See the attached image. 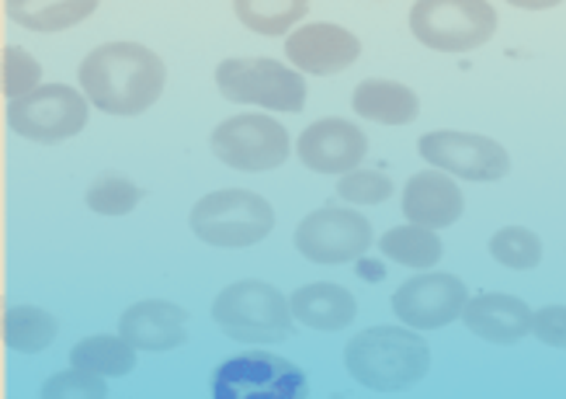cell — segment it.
Masks as SVG:
<instances>
[{
    "label": "cell",
    "mask_w": 566,
    "mask_h": 399,
    "mask_svg": "<svg viewBox=\"0 0 566 399\" xmlns=\"http://www.w3.org/2000/svg\"><path fill=\"white\" fill-rule=\"evenodd\" d=\"M285 56L292 70L334 77V73H344L361 56V39L352 29H340V24L331 21L303 24L285 39Z\"/></svg>",
    "instance_id": "cell-14"
},
{
    "label": "cell",
    "mask_w": 566,
    "mask_h": 399,
    "mask_svg": "<svg viewBox=\"0 0 566 399\" xmlns=\"http://www.w3.org/2000/svg\"><path fill=\"white\" fill-rule=\"evenodd\" d=\"M4 11L32 32H63L87 21L97 11V0H4Z\"/></svg>",
    "instance_id": "cell-20"
},
{
    "label": "cell",
    "mask_w": 566,
    "mask_h": 399,
    "mask_svg": "<svg viewBox=\"0 0 566 399\" xmlns=\"http://www.w3.org/2000/svg\"><path fill=\"white\" fill-rule=\"evenodd\" d=\"M306 371L272 351H243L212 371V399H306Z\"/></svg>",
    "instance_id": "cell-7"
},
{
    "label": "cell",
    "mask_w": 566,
    "mask_h": 399,
    "mask_svg": "<svg viewBox=\"0 0 566 399\" xmlns=\"http://www.w3.org/2000/svg\"><path fill=\"white\" fill-rule=\"evenodd\" d=\"M70 368L91 371V376H102V379L129 376L136 368V347L122 334H94V337H84L81 344H73Z\"/></svg>",
    "instance_id": "cell-21"
},
{
    "label": "cell",
    "mask_w": 566,
    "mask_h": 399,
    "mask_svg": "<svg viewBox=\"0 0 566 399\" xmlns=\"http://www.w3.org/2000/svg\"><path fill=\"white\" fill-rule=\"evenodd\" d=\"M373 246V227L355 209L331 206L310 212L295 230V251L310 264H348Z\"/></svg>",
    "instance_id": "cell-11"
},
{
    "label": "cell",
    "mask_w": 566,
    "mask_h": 399,
    "mask_svg": "<svg viewBox=\"0 0 566 399\" xmlns=\"http://www.w3.org/2000/svg\"><path fill=\"white\" fill-rule=\"evenodd\" d=\"M8 126L42 146L66 143L87 126V97L66 84H42L35 94L8 105Z\"/></svg>",
    "instance_id": "cell-9"
},
{
    "label": "cell",
    "mask_w": 566,
    "mask_h": 399,
    "mask_svg": "<svg viewBox=\"0 0 566 399\" xmlns=\"http://www.w3.org/2000/svg\"><path fill=\"white\" fill-rule=\"evenodd\" d=\"M209 149L219 164L261 174V170H275L289 160L292 139L282 122H275L272 115H233L212 129Z\"/></svg>",
    "instance_id": "cell-8"
},
{
    "label": "cell",
    "mask_w": 566,
    "mask_h": 399,
    "mask_svg": "<svg viewBox=\"0 0 566 399\" xmlns=\"http://www.w3.org/2000/svg\"><path fill=\"white\" fill-rule=\"evenodd\" d=\"M212 319L230 340L240 344H282L295 330L292 303L272 282L240 279L212 298Z\"/></svg>",
    "instance_id": "cell-3"
},
{
    "label": "cell",
    "mask_w": 566,
    "mask_h": 399,
    "mask_svg": "<svg viewBox=\"0 0 566 399\" xmlns=\"http://www.w3.org/2000/svg\"><path fill=\"white\" fill-rule=\"evenodd\" d=\"M421 154L434 170L462 181H501L511 170L507 149L480 133H459V129H438L417 143Z\"/></svg>",
    "instance_id": "cell-10"
},
{
    "label": "cell",
    "mask_w": 566,
    "mask_h": 399,
    "mask_svg": "<svg viewBox=\"0 0 566 399\" xmlns=\"http://www.w3.org/2000/svg\"><path fill=\"white\" fill-rule=\"evenodd\" d=\"M470 306V288L455 274H417L392 292V313L413 330H441L462 319Z\"/></svg>",
    "instance_id": "cell-12"
},
{
    "label": "cell",
    "mask_w": 566,
    "mask_h": 399,
    "mask_svg": "<svg viewBox=\"0 0 566 399\" xmlns=\"http://www.w3.org/2000/svg\"><path fill=\"white\" fill-rule=\"evenodd\" d=\"M216 87L227 102L258 105L264 112H303L306 81L300 70L268 56H233L216 66Z\"/></svg>",
    "instance_id": "cell-6"
},
{
    "label": "cell",
    "mask_w": 566,
    "mask_h": 399,
    "mask_svg": "<svg viewBox=\"0 0 566 399\" xmlns=\"http://www.w3.org/2000/svg\"><path fill=\"white\" fill-rule=\"evenodd\" d=\"M84 202L97 216H129L143 202V188L122 178V174H102V178L91 181Z\"/></svg>",
    "instance_id": "cell-25"
},
{
    "label": "cell",
    "mask_w": 566,
    "mask_h": 399,
    "mask_svg": "<svg viewBox=\"0 0 566 399\" xmlns=\"http://www.w3.org/2000/svg\"><path fill=\"white\" fill-rule=\"evenodd\" d=\"M352 105L361 118L379 122V126H410V122L421 115V97L413 87L400 81H361L355 87Z\"/></svg>",
    "instance_id": "cell-19"
},
{
    "label": "cell",
    "mask_w": 566,
    "mask_h": 399,
    "mask_svg": "<svg viewBox=\"0 0 566 399\" xmlns=\"http://www.w3.org/2000/svg\"><path fill=\"white\" fill-rule=\"evenodd\" d=\"M0 77H4V94L11 102H21V97H29L42 87V66L24 49L4 45V53H0Z\"/></svg>",
    "instance_id": "cell-27"
},
{
    "label": "cell",
    "mask_w": 566,
    "mask_h": 399,
    "mask_svg": "<svg viewBox=\"0 0 566 399\" xmlns=\"http://www.w3.org/2000/svg\"><path fill=\"white\" fill-rule=\"evenodd\" d=\"M295 154L300 160L316 170V174H344L358 170V164L368 154V139L365 133L348 118H319L313 126L303 129V136L295 139Z\"/></svg>",
    "instance_id": "cell-13"
},
{
    "label": "cell",
    "mask_w": 566,
    "mask_h": 399,
    "mask_svg": "<svg viewBox=\"0 0 566 399\" xmlns=\"http://www.w3.org/2000/svg\"><path fill=\"white\" fill-rule=\"evenodd\" d=\"M77 81L97 112L133 118L160 102L167 66L150 45L118 39L91 49L77 70Z\"/></svg>",
    "instance_id": "cell-1"
},
{
    "label": "cell",
    "mask_w": 566,
    "mask_h": 399,
    "mask_svg": "<svg viewBox=\"0 0 566 399\" xmlns=\"http://www.w3.org/2000/svg\"><path fill=\"white\" fill-rule=\"evenodd\" d=\"M344 368L376 392H403L431 371V347L407 327H373L344 344Z\"/></svg>",
    "instance_id": "cell-2"
},
{
    "label": "cell",
    "mask_w": 566,
    "mask_h": 399,
    "mask_svg": "<svg viewBox=\"0 0 566 399\" xmlns=\"http://www.w3.org/2000/svg\"><path fill=\"white\" fill-rule=\"evenodd\" d=\"M334 399H348V396H334Z\"/></svg>",
    "instance_id": "cell-31"
},
{
    "label": "cell",
    "mask_w": 566,
    "mask_h": 399,
    "mask_svg": "<svg viewBox=\"0 0 566 399\" xmlns=\"http://www.w3.org/2000/svg\"><path fill=\"white\" fill-rule=\"evenodd\" d=\"M188 313L164 298H143L118 316V334L126 337L136 351H175L188 340Z\"/></svg>",
    "instance_id": "cell-16"
},
{
    "label": "cell",
    "mask_w": 566,
    "mask_h": 399,
    "mask_svg": "<svg viewBox=\"0 0 566 399\" xmlns=\"http://www.w3.org/2000/svg\"><path fill=\"white\" fill-rule=\"evenodd\" d=\"M490 258L511 271H532L543 261V240L525 227H504L490 237Z\"/></svg>",
    "instance_id": "cell-26"
},
{
    "label": "cell",
    "mask_w": 566,
    "mask_h": 399,
    "mask_svg": "<svg viewBox=\"0 0 566 399\" xmlns=\"http://www.w3.org/2000/svg\"><path fill=\"white\" fill-rule=\"evenodd\" d=\"M337 195L348 206H379L392 195V178L382 170H352L337 181Z\"/></svg>",
    "instance_id": "cell-28"
},
{
    "label": "cell",
    "mask_w": 566,
    "mask_h": 399,
    "mask_svg": "<svg viewBox=\"0 0 566 399\" xmlns=\"http://www.w3.org/2000/svg\"><path fill=\"white\" fill-rule=\"evenodd\" d=\"M462 323L470 327L480 340L490 344H518L522 337L532 334L535 313L528 303H522L518 295H504V292H483L470 298V306L462 313Z\"/></svg>",
    "instance_id": "cell-17"
},
{
    "label": "cell",
    "mask_w": 566,
    "mask_h": 399,
    "mask_svg": "<svg viewBox=\"0 0 566 399\" xmlns=\"http://www.w3.org/2000/svg\"><path fill=\"white\" fill-rule=\"evenodd\" d=\"M379 251L397 261L403 267H434L441 261V237L434 230H424V227H413V222H407V227H392L379 237Z\"/></svg>",
    "instance_id": "cell-24"
},
{
    "label": "cell",
    "mask_w": 566,
    "mask_h": 399,
    "mask_svg": "<svg viewBox=\"0 0 566 399\" xmlns=\"http://www.w3.org/2000/svg\"><path fill=\"white\" fill-rule=\"evenodd\" d=\"M275 230V209L264 195L248 188H223L199 198L191 209V233L209 246L240 251Z\"/></svg>",
    "instance_id": "cell-4"
},
{
    "label": "cell",
    "mask_w": 566,
    "mask_h": 399,
    "mask_svg": "<svg viewBox=\"0 0 566 399\" xmlns=\"http://www.w3.org/2000/svg\"><path fill=\"white\" fill-rule=\"evenodd\" d=\"M410 32L434 53H473L497 32V8L486 0H417Z\"/></svg>",
    "instance_id": "cell-5"
},
{
    "label": "cell",
    "mask_w": 566,
    "mask_h": 399,
    "mask_svg": "<svg viewBox=\"0 0 566 399\" xmlns=\"http://www.w3.org/2000/svg\"><path fill=\"white\" fill-rule=\"evenodd\" d=\"M42 399H108V386L102 376L70 368V371H56L53 379H45Z\"/></svg>",
    "instance_id": "cell-29"
},
{
    "label": "cell",
    "mask_w": 566,
    "mask_h": 399,
    "mask_svg": "<svg viewBox=\"0 0 566 399\" xmlns=\"http://www.w3.org/2000/svg\"><path fill=\"white\" fill-rule=\"evenodd\" d=\"M289 303H292L295 323H303L310 330H327V334L344 330V327H352V319L358 316L355 295L334 282H310L303 288H295Z\"/></svg>",
    "instance_id": "cell-18"
},
{
    "label": "cell",
    "mask_w": 566,
    "mask_h": 399,
    "mask_svg": "<svg viewBox=\"0 0 566 399\" xmlns=\"http://www.w3.org/2000/svg\"><path fill=\"white\" fill-rule=\"evenodd\" d=\"M532 334L549 344V347H566V306H543L535 313Z\"/></svg>",
    "instance_id": "cell-30"
},
{
    "label": "cell",
    "mask_w": 566,
    "mask_h": 399,
    "mask_svg": "<svg viewBox=\"0 0 566 399\" xmlns=\"http://www.w3.org/2000/svg\"><path fill=\"white\" fill-rule=\"evenodd\" d=\"M233 14L254 35H292V29L310 14L306 0H233Z\"/></svg>",
    "instance_id": "cell-23"
},
{
    "label": "cell",
    "mask_w": 566,
    "mask_h": 399,
    "mask_svg": "<svg viewBox=\"0 0 566 399\" xmlns=\"http://www.w3.org/2000/svg\"><path fill=\"white\" fill-rule=\"evenodd\" d=\"M403 216L413 222V227L424 230H446L452 222L462 219L465 212V198L462 188L455 185V178L441 174L434 167L413 174L403 188Z\"/></svg>",
    "instance_id": "cell-15"
},
{
    "label": "cell",
    "mask_w": 566,
    "mask_h": 399,
    "mask_svg": "<svg viewBox=\"0 0 566 399\" xmlns=\"http://www.w3.org/2000/svg\"><path fill=\"white\" fill-rule=\"evenodd\" d=\"M0 334H4V344L18 355H39L49 344L56 340L60 323L49 309L39 306H8L4 319H0Z\"/></svg>",
    "instance_id": "cell-22"
}]
</instances>
